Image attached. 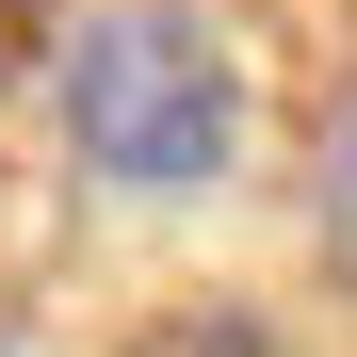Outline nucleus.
I'll return each mask as SVG.
<instances>
[{"mask_svg": "<svg viewBox=\"0 0 357 357\" xmlns=\"http://www.w3.org/2000/svg\"><path fill=\"white\" fill-rule=\"evenodd\" d=\"M146 357H276V341H260V325H227V309H195V325H162Z\"/></svg>", "mask_w": 357, "mask_h": 357, "instance_id": "f03ea898", "label": "nucleus"}, {"mask_svg": "<svg viewBox=\"0 0 357 357\" xmlns=\"http://www.w3.org/2000/svg\"><path fill=\"white\" fill-rule=\"evenodd\" d=\"M227 49L211 17H178V0H130V17H98L66 49V146L98 178H130V195H211L227 178Z\"/></svg>", "mask_w": 357, "mask_h": 357, "instance_id": "f257e3e1", "label": "nucleus"}]
</instances>
